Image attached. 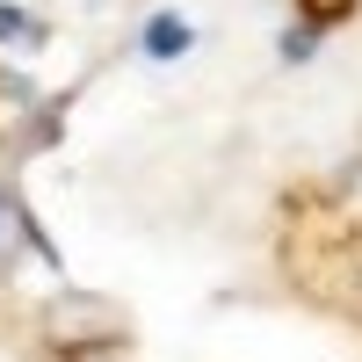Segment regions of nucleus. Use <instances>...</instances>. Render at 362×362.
Here are the masks:
<instances>
[{
	"mask_svg": "<svg viewBox=\"0 0 362 362\" xmlns=\"http://www.w3.org/2000/svg\"><path fill=\"white\" fill-rule=\"evenodd\" d=\"M138 44H145V58H181V51L196 44V29L181 22V15H153V22L138 29Z\"/></svg>",
	"mask_w": 362,
	"mask_h": 362,
	"instance_id": "nucleus-1",
	"label": "nucleus"
},
{
	"mask_svg": "<svg viewBox=\"0 0 362 362\" xmlns=\"http://www.w3.org/2000/svg\"><path fill=\"white\" fill-rule=\"evenodd\" d=\"M0 44H22V51H37V44H44V29L29 22L22 8H0Z\"/></svg>",
	"mask_w": 362,
	"mask_h": 362,
	"instance_id": "nucleus-2",
	"label": "nucleus"
},
{
	"mask_svg": "<svg viewBox=\"0 0 362 362\" xmlns=\"http://www.w3.org/2000/svg\"><path fill=\"white\" fill-rule=\"evenodd\" d=\"M305 8H312V22H334V15H348V8H355V0H305Z\"/></svg>",
	"mask_w": 362,
	"mask_h": 362,
	"instance_id": "nucleus-3",
	"label": "nucleus"
}]
</instances>
